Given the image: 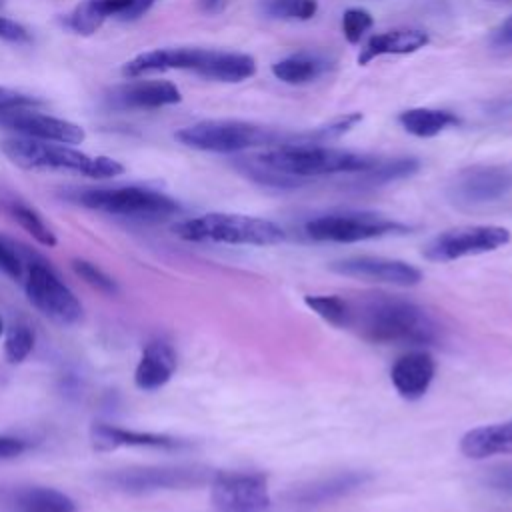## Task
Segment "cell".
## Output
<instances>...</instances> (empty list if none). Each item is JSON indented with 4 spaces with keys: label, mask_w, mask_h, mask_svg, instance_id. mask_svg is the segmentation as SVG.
<instances>
[{
    "label": "cell",
    "mask_w": 512,
    "mask_h": 512,
    "mask_svg": "<svg viewBox=\"0 0 512 512\" xmlns=\"http://www.w3.org/2000/svg\"><path fill=\"white\" fill-rule=\"evenodd\" d=\"M34 342H36V336L30 326H26V324L10 326V330L6 332V338H4V358L10 364L24 362L30 356V352L34 350Z\"/></svg>",
    "instance_id": "30"
},
{
    "label": "cell",
    "mask_w": 512,
    "mask_h": 512,
    "mask_svg": "<svg viewBox=\"0 0 512 512\" xmlns=\"http://www.w3.org/2000/svg\"><path fill=\"white\" fill-rule=\"evenodd\" d=\"M510 242V232L502 226H458L434 236L424 256L432 262H450L464 256L498 250Z\"/></svg>",
    "instance_id": "9"
},
{
    "label": "cell",
    "mask_w": 512,
    "mask_h": 512,
    "mask_svg": "<svg viewBox=\"0 0 512 512\" xmlns=\"http://www.w3.org/2000/svg\"><path fill=\"white\" fill-rule=\"evenodd\" d=\"M132 0H84L66 18V24L78 34H94L108 16H122Z\"/></svg>",
    "instance_id": "24"
},
{
    "label": "cell",
    "mask_w": 512,
    "mask_h": 512,
    "mask_svg": "<svg viewBox=\"0 0 512 512\" xmlns=\"http://www.w3.org/2000/svg\"><path fill=\"white\" fill-rule=\"evenodd\" d=\"M430 42L428 34L416 28H400L372 36L358 54V64L366 66L378 56L386 54H412Z\"/></svg>",
    "instance_id": "21"
},
{
    "label": "cell",
    "mask_w": 512,
    "mask_h": 512,
    "mask_svg": "<svg viewBox=\"0 0 512 512\" xmlns=\"http://www.w3.org/2000/svg\"><path fill=\"white\" fill-rule=\"evenodd\" d=\"M434 372V358L424 350H412L392 364L390 380L402 398L418 400L428 392Z\"/></svg>",
    "instance_id": "17"
},
{
    "label": "cell",
    "mask_w": 512,
    "mask_h": 512,
    "mask_svg": "<svg viewBox=\"0 0 512 512\" xmlns=\"http://www.w3.org/2000/svg\"><path fill=\"white\" fill-rule=\"evenodd\" d=\"M74 200L92 210L138 220H162L180 210L170 196L142 186L90 188L78 192Z\"/></svg>",
    "instance_id": "6"
},
{
    "label": "cell",
    "mask_w": 512,
    "mask_h": 512,
    "mask_svg": "<svg viewBox=\"0 0 512 512\" xmlns=\"http://www.w3.org/2000/svg\"><path fill=\"white\" fill-rule=\"evenodd\" d=\"M174 136L188 148L218 154H234L280 140V134L242 120H202L180 128Z\"/></svg>",
    "instance_id": "5"
},
{
    "label": "cell",
    "mask_w": 512,
    "mask_h": 512,
    "mask_svg": "<svg viewBox=\"0 0 512 512\" xmlns=\"http://www.w3.org/2000/svg\"><path fill=\"white\" fill-rule=\"evenodd\" d=\"M10 212H12L14 220H16L38 244H42V246H46V248H54V246L58 244L54 232L48 228V224L40 218V214H38L36 210L28 208V206H24V204H12Z\"/></svg>",
    "instance_id": "29"
},
{
    "label": "cell",
    "mask_w": 512,
    "mask_h": 512,
    "mask_svg": "<svg viewBox=\"0 0 512 512\" xmlns=\"http://www.w3.org/2000/svg\"><path fill=\"white\" fill-rule=\"evenodd\" d=\"M106 100L114 108H162L178 104L182 94L168 80H136L116 86Z\"/></svg>",
    "instance_id": "16"
},
{
    "label": "cell",
    "mask_w": 512,
    "mask_h": 512,
    "mask_svg": "<svg viewBox=\"0 0 512 512\" xmlns=\"http://www.w3.org/2000/svg\"><path fill=\"white\" fill-rule=\"evenodd\" d=\"M0 270L14 280H20L22 276V258L18 256L14 246L2 238H0Z\"/></svg>",
    "instance_id": "35"
},
{
    "label": "cell",
    "mask_w": 512,
    "mask_h": 512,
    "mask_svg": "<svg viewBox=\"0 0 512 512\" xmlns=\"http://www.w3.org/2000/svg\"><path fill=\"white\" fill-rule=\"evenodd\" d=\"M28 442L14 436H0V458H14L28 450Z\"/></svg>",
    "instance_id": "38"
},
{
    "label": "cell",
    "mask_w": 512,
    "mask_h": 512,
    "mask_svg": "<svg viewBox=\"0 0 512 512\" xmlns=\"http://www.w3.org/2000/svg\"><path fill=\"white\" fill-rule=\"evenodd\" d=\"M174 234L190 242H218L240 246H272L284 240V230L264 218L210 212L172 226Z\"/></svg>",
    "instance_id": "4"
},
{
    "label": "cell",
    "mask_w": 512,
    "mask_h": 512,
    "mask_svg": "<svg viewBox=\"0 0 512 512\" xmlns=\"http://www.w3.org/2000/svg\"><path fill=\"white\" fill-rule=\"evenodd\" d=\"M408 226L372 212L324 214L306 222L304 232L318 242H360L388 234H402Z\"/></svg>",
    "instance_id": "7"
},
{
    "label": "cell",
    "mask_w": 512,
    "mask_h": 512,
    "mask_svg": "<svg viewBox=\"0 0 512 512\" xmlns=\"http://www.w3.org/2000/svg\"><path fill=\"white\" fill-rule=\"evenodd\" d=\"M0 126L14 130L26 138L58 142L68 146L80 144L86 138V132L82 126L64 118L40 114L36 110H30V106L0 112Z\"/></svg>",
    "instance_id": "13"
},
{
    "label": "cell",
    "mask_w": 512,
    "mask_h": 512,
    "mask_svg": "<svg viewBox=\"0 0 512 512\" xmlns=\"http://www.w3.org/2000/svg\"><path fill=\"white\" fill-rule=\"evenodd\" d=\"M72 268L92 288H96V290H100L104 294H116L118 292L116 282L106 272H102L96 264H92L88 260H82V258H74L72 260Z\"/></svg>",
    "instance_id": "33"
},
{
    "label": "cell",
    "mask_w": 512,
    "mask_h": 512,
    "mask_svg": "<svg viewBox=\"0 0 512 512\" xmlns=\"http://www.w3.org/2000/svg\"><path fill=\"white\" fill-rule=\"evenodd\" d=\"M176 372V352L166 340H150L134 370V384L144 392H154L166 386Z\"/></svg>",
    "instance_id": "19"
},
{
    "label": "cell",
    "mask_w": 512,
    "mask_h": 512,
    "mask_svg": "<svg viewBox=\"0 0 512 512\" xmlns=\"http://www.w3.org/2000/svg\"><path fill=\"white\" fill-rule=\"evenodd\" d=\"M420 162L416 158H394V160H378L370 170L362 172L364 178L372 184H386L392 180H400L416 174Z\"/></svg>",
    "instance_id": "28"
},
{
    "label": "cell",
    "mask_w": 512,
    "mask_h": 512,
    "mask_svg": "<svg viewBox=\"0 0 512 512\" xmlns=\"http://www.w3.org/2000/svg\"><path fill=\"white\" fill-rule=\"evenodd\" d=\"M38 102L40 100H36L34 96H28V94H22L18 90L0 86V112L12 110V108H22V106H34Z\"/></svg>",
    "instance_id": "36"
},
{
    "label": "cell",
    "mask_w": 512,
    "mask_h": 512,
    "mask_svg": "<svg viewBox=\"0 0 512 512\" xmlns=\"http://www.w3.org/2000/svg\"><path fill=\"white\" fill-rule=\"evenodd\" d=\"M398 122L406 132H410L418 138H432V136L440 134L442 130L460 124V120L452 112L436 110V108L404 110V112H400Z\"/></svg>",
    "instance_id": "25"
},
{
    "label": "cell",
    "mask_w": 512,
    "mask_h": 512,
    "mask_svg": "<svg viewBox=\"0 0 512 512\" xmlns=\"http://www.w3.org/2000/svg\"><path fill=\"white\" fill-rule=\"evenodd\" d=\"M266 10L272 16L288 20H310L318 12L316 0H272Z\"/></svg>",
    "instance_id": "31"
},
{
    "label": "cell",
    "mask_w": 512,
    "mask_h": 512,
    "mask_svg": "<svg viewBox=\"0 0 512 512\" xmlns=\"http://www.w3.org/2000/svg\"><path fill=\"white\" fill-rule=\"evenodd\" d=\"M4 156L24 170H72L88 178H114L124 166L110 156H90L68 144H52L34 138H6L0 142Z\"/></svg>",
    "instance_id": "2"
},
{
    "label": "cell",
    "mask_w": 512,
    "mask_h": 512,
    "mask_svg": "<svg viewBox=\"0 0 512 512\" xmlns=\"http://www.w3.org/2000/svg\"><path fill=\"white\" fill-rule=\"evenodd\" d=\"M214 478L204 466H146L116 472L106 478L110 486L122 492H154V490H182L206 484Z\"/></svg>",
    "instance_id": "10"
},
{
    "label": "cell",
    "mask_w": 512,
    "mask_h": 512,
    "mask_svg": "<svg viewBox=\"0 0 512 512\" xmlns=\"http://www.w3.org/2000/svg\"><path fill=\"white\" fill-rule=\"evenodd\" d=\"M342 326L360 338L382 346H428L438 338L434 320L414 302L370 292L352 298L342 296Z\"/></svg>",
    "instance_id": "1"
},
{
    "label": "cell",
    "mask_w": 512,
    "mask_h": 512,
    "mask_svg": "<svg viewBox=\"0 0 512 512\" xmlns=\"http://www.w3.org/2000/svg\"><path fill=\"white\" fill-rule=\"evenodd\" d=\"M492 40H494V44H498V46H510V44H512V16L506 18V20L494 30Z\"/></svg>",
    "instance_id": "39"
},
{
    "label": "cell",
    "mask_w": 512,
    "mask_h": 512,
    "mask_svg": "<svg viewBox=\"0 0 512 512\" xmlns=\"http://www.w3.org/2000/svg\"><path fill=\"white\" fill-rule=\"evenodd\" d=\"M330 270L342 276L380 282V284H392V286H414L422 280V272L412 264L404 260H390L380 256H356V258L336 260L330 264Z\"/></svg>",
    "instance_id": "14"
},
{
    "label": "cell",
    "mask_w": 512,
    "mask_h": 512,
    "mask_svg": "<svg viewBox=\"0 0 512 512\" xmlns=\"http://www.w3.org/2000/svg\"><path fill=\"white\" fill-rule=\"evenodd\" d=\"M12 512H78L76 502L56 490L46 486H28L18 490L10 500Z\"/></svg>",
    "instance_id": "23"
},
{
    "label": "cell",
    "mask_w": 512,
    "mask_h": 512,
    "mask_svg": "<svg viewBox=\"0 0 512 512\" xmlns=\"http://www.w3.org/2000/svg\"><path fill=\"white\" fill-rule=\"evenodd\" d=\"M322 62L312 56H290L272 64V74L286 84H306L320 76Z\"/></svg>",
    "instance_id": "27"
},
{
    "label": "cell",
    "mask_w": 512,
    "mask_h": 512,
    "mask_svg": "<svg viewBox=\"0 0 512 512\" xmlns=\"http://www.w3.org/2000/svg\"><path fill=\"white\" fill-rule=\"evenodd\" d=\"M90 442L98 452H114L122 446H138V448L146 446V448H162V450H178L186 446L182 440L166 434L136 432V430H126V428L104 424V422H98L90 428Z\"/></svg>",
    "instance_id": "18"
},
{
    "label": "cell",
    "mask_w": 512,
    "mask_h": 512,
    "mask_svg": "<svg viewBox=\"0 0 512 512\" xmlns=\"http://www.w3.org/2000/svg\"><path fill=\"white\" fill-rule=\"evenodd\" d=\"M0 38H4L8 42H28L30 32L22 24L0 16Z\"/></svg>",
    "instance_id": "37"
},
{
    "label": "cell",
    "mask_w": 512,
    "mask_h": 512,
    "mask_svg": "<svg viewBox=\"0 0 512 512\" xmlns=\"http://www.w3.org/2000/svg\"><path fill=\"white\" fill-rule=\"evenodd\" d=\"M198 6L206 14H220L226 6V0H198Z\"/></svg>",
    "instance_id": "41"
},
{
    "label": "cell",
    "mask_w": 512,
    "mask_h": 512,
    "mask_svg": "<svg viewBox=\"0 0 512 512\" xmlns=\"http://www.w3.org/2000/svg\"><path fill=\"white\" fill-rule=\"evenodd\" d=\"M254 72H256V62L248 54L208 50V56L196 74L210 80H218V82H242L254 76Z\"/></svg>",
    "instance_id": "22"
},
{
    "label": "cell",
    "mask_w": 512,
    "mask_h": 512,
    "mask_svg": "<svg viewBox=\"0 0 512 512\" xmlns=\"http://www.w3.org/2000/svg\"><path fill=\"white\" fill-rule=\"evenodd\" d=\"M512 190V172L504 166H470L460 170L450 186L448 196L454 204L476 206L494 202Z\"/></svg>",
    "instance_id": "12"
},
{
    "label": "cell",
    "mask_w": 512,
    "mask_h": 512,
    "mask_svg": "<svg viewBox=\"0 0 512 512\" xmlns=\"http://www.w3.org/2000/svg\"><path fill=\"white\" fill-rule=\"evenodd\" d=\"M26 296L34 308L60 326L82 318V304L44 260H32L26 278Z\"/></svg>",
    "instance_id": "8"
},
{
    "label": "cell",
    "mask_w": 512,
    "mask_h": 512,
    "mask_svg": "<svg viewBox=\"0 0 512 512\" xmlns=\"http://www.w3.org/2000/svg\"><path fill=\"white\" fill-rule=\"evenodd\" d=\"M4 334V322H2V318H0V336Z\"/></svg>",
    "instance_id": "42"
},
{
    "label": "cell",
    "mask_w": 512,
    "mask_h": 512,
    "mask_svg": "<svg viewBox=\"0 0 512 512\" xmlns=\"http://www.w3.org/2000/svg\"><path fill=\"white\" fill-rule=\"evenodd\" d=\"M262 164L274 168L280 174L298 178L310 176H326V174H342V172H366L370 170L378 158L368 154H356L338 148L312 146L306 144H284L272 150H266L256 156Z\"/></svg>",
    "instance_id": "3"
},
{
    "label": "cell",
    "mask_w": 512,
    "mask_h": 512,
    "mask_svg": "<svg viewBox=\"0 0 512 512\" xmlns=\"http://www.w3.org/2000/svg\"><path fill=\"white\" fill-rule=\"evenodd\" d=\"M464 456L484 460L496 454H512V420L468 430L460 440Z\"/></svg>",
    "instance_id": "20"
},
{
    "label": "cell",
    "mask_w": 512,
    "mask_h": 512,
    "mask_svg": "<svg viewBox=\"0 0 512 512\" xmlns=\"http://www.w3.org/2000/svg\"><path fill=\"white\" fill-rule=\"evenodd\" d=\"M156 0H132L130 8L120 16V20H136L140 18L142 14L148 12V8L154 4Z\"/></svg>",
    "instance_id": "40"
},
{
    "label": "cell",
    "mask_w": 512,
    "mask_h": 512,
    "mask_svg": "<svg viewBox=\"0 0 512 512\" xmlns=\"http://www.w3.org/2000/svg\"><path fill=\"white\" fill-rule=\"evenodd\" d=\"M206 56H208V50L204 48H156L128 60L122 66V74L128 78H138L150 72H164V70L198 72Z\"/></svg>",
    "instance_id": "15"
},
{
    "label": "cell",
    "mask_w": 512,
    "mask_h": 512,
    "mask_svg": "<svg viewBox=\"0 0 512 512\" xmlns=\"http://www.w3.org/2000/svg\"><path fill=\"white\" fill-rule=\"evenodd\" d=\"M2 4H4V0H0V6H2Z\"/></svg>",
    "instance_id": "43"
},
{
    "label": "cell",
    "mask_w": 512,
    "mask_h": 512,
    "mask_svg": "<svg viewBox=\"0 0 512 512\" xmlns=\"http://www.w3.org/2000/svg\"><path fill=\"white\" fill-rule=\"evenodd\" d=\"M362 114L360 112H350V114H344L340 118H334L332 122H328L326 126H320L314 134H310V138L314 140H336L340 136H344L346 132H350L358 122H362Z\"/></svg>",
    "instance_id": "34"
},
{
    "label": "cell",
    "mask_w": 512,
    "mask_h": 512,
    "mask_svg": "<svg viewBox=\"0 0 512 512\" xmlns=\"http://www.w3.org/2000/svg\"><path fill=\"white\" fill-rule=\"evenodd\" d=\"M362 482H364L362 474L346 472V474H338V476H332L328 480L316 482L308 488H300L292 494V498L296 502H302V504H316V502L330 500L334 496H342V494L358 488Z\"/></svg>",
    "instance_id": "26"
},
{
    "label": "cell",
    "mask_w": 512,
    "mask_h": 512,
    "mask_svg": "<svg viewBox=\"0 0 512 512\" xmlns=\"http://www.w3.org/2000/svg\"><path fill=\"white\" fill-rule=\"evenodd\" d=\"M374 18L364 8H348L342 14V34L350 44H358L362 36L372 28Z\"/></svg>",
    "instance_id": "32"
},
{
    "label": "cell",
    "mask_w": 512,
    "mask_h": 512,
    "mask_svg": "<svg viewBox=\"0 0 512 512\" xmlns=\"http://www.w3.org/2000/svg\"><path fill=\"white\" fill-rule=\"evenodd\" d=\"M210 496L220 512H262L270 506L268 480L260 472H218Z\"/></svg>",
    "instance_id": "11"
}]
</instances>
